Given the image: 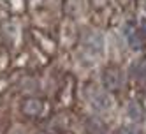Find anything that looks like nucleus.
I'll return each mask as SVG.
<instances>
[{"label":"nucleus","mask_w":146,"mask_h":134,"mask_svg":"<svg viewBox=\"0 0 146 134\" xmlns=\"http://www.w3.org/2000/svg\"><path fill=\"white\" fill-rule=\"evenodd\" d=\"M102 83H104V87H106L108 90H111V92L121 88V83H123L121 73L116 71V69H108L106 73L102 74Z\"/></svg>","instance_id":"nucleus-1"},{"label":"nucleus","mask_w":146,"mask_h":134,"mask_svg":"<svg viewBox=\"0 0 146 134\" xmlns=\"http://www.w3.org/2000/svg\"><path fill=\"white\" fill-rule=\"evenodd\" d=\"M130 115H134V120H141V113H139V109H137L135 104L130 106Z\"/></svg>","instance_id":"nucleus-2"}]
</instances>
